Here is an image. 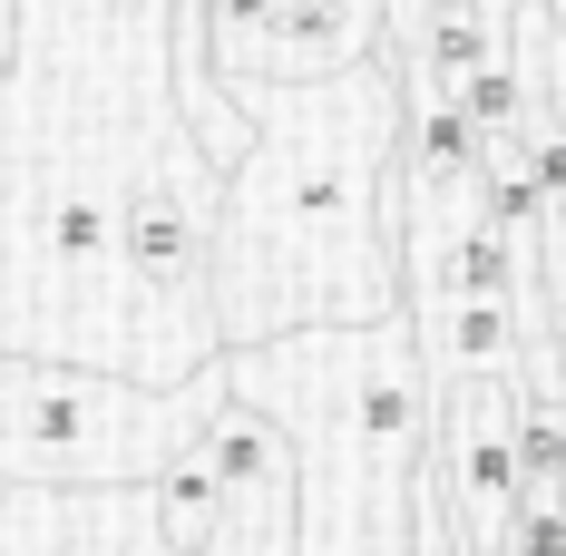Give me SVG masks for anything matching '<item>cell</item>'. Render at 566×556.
<instances>
[{"mask_svg": "<svg viewBox=\"0 0 566 556\" xmlns=\"http://www.w3.org/2000/svg\"><path fill=\"white\" fill-rule=\"evenodd\" d=\"M254 147L226 167L216 216V342L361 333L400 313V69L361 59L313 88H234Z\"/></svg>", "mask_w": 566, "mask_h": 556, "instance_id": "1", "label": "cell"}, {"mask_svg": "<svg viewBox=\"0 0 566 556\" xmlns=\"http://www.w3.org/2000/svg\"><path fill=\"white\" fill-rule=\"evenodd\" d=\"M557 499H566V459H557Z\"/></svg>", "mask_w": 566, "mask_h": 556, "instance_id": "8", "label": "cell"}, {"mask_svg": "<svg viewBox=\"0 0 566 556\" xmlns=\"http://www.w3.org/2000/svg\"><path fill=\"white\" fill-rule=\"evenodd\" d=\"M0 10H20V0H0Z\"/></svg>", "mask_w": 566, "mask_h": 556, "instance_id": "10", "label": "cell"}, {"mask_svg": "<svg viewBox=\"0 0 566 556\" xmlns=\"http://www.w3.org/2000/svg\"><path fill=\"white\" fill-rule=\"evenodd\" d=\"M216 88H313L381 59V0H264L244 30H206Z\"/></svg>", "mask_w": 566, "mask_h": 556, "instance_id": "4", "label": "cell"}, {"mask_svg": "<svg viewBox=\"0 0 566 556\" xmlns=\"http://www.w3.org/2000/svg\"><path fill=\"white\" fill-rule=\"evenodd\" d=\"M499 547H509V556H566V499H557V479H527V499H517V517H509Z\"/></svg>", "mask_w": 566, "mask_h": 556, "instance_id": "7", "label": "cell"}, {"mask_svg": "<svg viewBox=\"0 0 566 556\" xmlns=\"http://www.w3.org/2000/svg\"><path fill=\"white\" fill-rule=\"evenodd\" d=\"M157 499V537H167V556H216V527H226V489H216V469L186 449L167 479L147 489Z\"/></svg>", "mask_w": 566, "mask_h": 556, "instance_id": "6", "label": "cell"}, {"mask_svg": "<svg viewBox=\"0 0 566 556\" xmlns=\"http://www.w3.org/2000/svg\"><path fill=\"white\" fill-rule=\"evenodd\" d=\"M226 390L293 440V556H420V479L440 390L420 361V323L361 333H283L226 352Z\"/></svg>", "mask_w": 566, "mask_h": 556, "instance_id": "2", "label": "cell"}, {"mask_svg": "<svg viewBox=\"0 0 566 556\" xmlns=\"http://www.w3.org/2000/svg\"><path fill=\"white\" fill-rule=\"evenodd\" d=\"M226 410V352L196 381L0 352V489H157Z\"/></svg>", "mask_w": 566, "mask_h": 556, "instance_id": "3", "label": "cell"}, {"mask_svg": "<svg viewBox=\"0 0 566 556\" xmlns=\"http://www.w3.org/2000/svg\"><path fill=\"white\" fill-rule=\"evenodd\" d=\"M547 10H557V20H566V0H547Z\"/></svg>", "mask_w": 566, "mask_h": 556, "instance_id": "9", "label": "cell"}, {"mask_svg": "<svg viewBox=\"0 0 566 556\" xmlns=\"http://www.w3.org/2000/svg\"><path fill=\"white\" fill-rule=\"evenodd\" d=\"M196 459L216 469L226 489V527H216V556H293V440H283L264 410H244L226 390V410L196 430Z\"/></svg>", "mask_w": 566, "mask_h": 556, "instance_id": "5", "label": "cell"}]
</instances>
